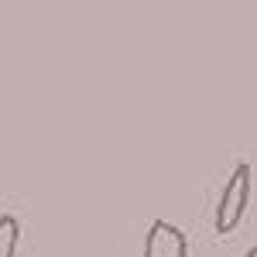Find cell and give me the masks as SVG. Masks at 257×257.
Here are the masks:
<instances>
[{
	"instance_id": "6da1fadb",
	"label": "cell",
	"mask_w": 257,
	"mask_h": 257,
	"mask_svg": "<svg viewBox=\"0 0 257 257\" xmlns=\"http://www.w3.org/2000/svg\"><path fill=\"white\" fill-rule=\"evenodd\" d=\"M250 206V165L240 161L237 168L230 172L226 185H223V196L216 206V233H233L240 226V219Z\"/></svg>"
},
{
	"instance_id": "7a4b0ae2",
	"label": "cell",
	"mask_w": 257,
	"mask_h": 257,
	"mask_svg": "<svg viewBox=\"0 0 257 257\" xmlns=\"http://www.w3.org/2000/svg\"><path fill=\"white\" fill-rule=\"evenodd\" d=\"M144 257H189V240L168 219H155L144 237Z\"/></svg>"
},
{
	"instance_id": "3957f363",
	"label": "cell",
	"mask_w": 257,
	"mask_h": 257,
	"mask_svg": "<svg viewBox=\"0 0 257 257\" xmlns=\"http://www.w3.org/2000/svg\"><path fill=\"white\" fill-rule=\"evenodd\" d=\"M18 240H21L18 216L4 213V216H0V257H14L18 254Z\"/></svg>"
},
{
	"instance_id": "277c9868",
	"label": "cell",
	"mask_w": 257,
	"mask_h": 257,
	"mask_svg": "<svg viewBox=\"0 0 257 257\" xmlns=\"http://www.w3.org/2000/svg\"><path fill=\"white\" fill-rule=\"evenodd\" d=\"M243 257H257V247H250V250H247V254H243Z\"/></svg>"
}]
</instances>
